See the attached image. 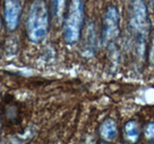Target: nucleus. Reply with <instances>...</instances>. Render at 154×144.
<instances>
[{
	"label": "nucleus",
	"mask_w": 154,
	"mask_h": 144,
	"mask_svg": "<svg viewBox=\"0 0 154 144\" xmlns=\"http://www.w3.org/2000/svg\"><path fill=\"white\" fill-rule=\"evenodd\" d=\"M26 35L31 42L38 43L47 36L50 28L49 8L45 1H34L29 6L25 23Z\"/></svg>",
	"instance_id": "1"
},
{
	"label": "nucleus",
	"mask_w": 154,
	"mask_h": 144,
	"mask_svg": "<svg viewBox=\"0 0 154 144\" xmlns=\"http://www.w3.org/2000/svg\"><path fill=\"white\" fill-rule=\"evenodd\" d=\"M2 26H3V20L1 17V14H0V33H1V30H2Z\"/></svg>",
	"instance_id": "9"
},
{
	"label": "nucleus",
	"mask_w": 154,
	"mask_h": 144,
	"mask_svg": "<svg viewBox=\"0 0 154 144\" xmlns=\"http://www.w3.org/2000/svg\"><path fill=\"white\" fill-rule=\"evenodd\" d=\"M144 134L148 139L154 138V122L148 123L146 125V129H144Z\"/></svg>",
	"instance_id": "8"
},
{
	"label": "nucleus",
	"mask_w": 154,
	"mask_h": 144,
	"mask_svg": "<svg viewBox=\"0 0 154 144\" xmlns=\"http://www.w3.org/2000/svg\"><path fill=\"white\" fill-rule=\"evenodd\" d=\"M130 22L133 31L136 34L138 43V53L143 56L144 53V46L149 31V21L147 16L146 5L143 1L131 2V16Z\"/></svg>",
	"instance_id": "3"
},
{
	"label": "nucleus",
	"mask_w": 154,
	"mask_h": 144,
	"mask_svg": "<svg viewBox=\"0 0 154 144\" xmlns=\"http://www.w3.org/2000/svg\"><path fill=\"white\" fill-rule=\"evenodd\" d=\"M4 8V22L10 32L16 31L20 21L22 5L19 1L8 0L3 4Z\"/></svg>",
	"instance_id": "5"
},
{
	"label": "nucleus",
	"mask_w": 154,
	"mask_h": 144,
	"mask_svg": "<svg viewBox=\"0 0 154 144\" xmlns=\"http://www.w3.org/2000/svg\"><path fill=\"white\" fill-rule=\"evenodd\" d=\"M0 130H1V117H0Z\"/></svg>",
	"instance_id": "10"
},
{
	"label": "nucleus",
	"mask_w": 154,
	"mask_h": 144,
	"mask_svg": "<svg viewBox=\"0 0 154 144\" xmlns=\"http://www.w3.org/2000/svg\"><path fill=\"white\" fill-rule=\"evenodd\" d=\"M102 40L108 43L114 40L119 34V13L115 5L106 8L102 22Z\"/></svg>",
	"instance_id": "4"
},
{
	"label": "nucleus",
	"mask_w": 154,
	"mask_h": 144,
	"mask_svg": "<svg viewBox=\"0 0 154 144\" xmlns=\"http://www.w3.org/2000/svg\"><path fill=\"white\" fill-rule=\"evenodd\" d=\"M100 144H108V143H106V142H102V143H100Z\"/></svg>",
	"instance_id": "11"
},
{
	"label": "nucleus",
	"mask_w": 154,
	"mask_h": 144,
	"mask_svg": "<svg viewBox=\"0 0 154 144\" xmlns=\"http://www.w3.org/2000/svg\"><path fill=\"white\" fill-rule=\"evenodd\" d=\"M101 137L107 141H112L118 136V126L113 118H106L99 128Z\"/></svg>",
	"instance_id": "6"
},
{
	"label": "nucleus",
	"mask_w": 154,
	"mask_h": 144,
	"mask_svg": "<svg viewBox=\"0 0 154 144\" xmlns=\"http://www.w3.org/2000/svg\"><path fill=\"white\" fill-rule=\"evenodd\" d=\"M85 21V4L83 1H70L67 4L63 22V38L66 43L74 44L81 38Z\"/></svg>",
	"instance_id": "2"
},
{
	"label": "nucleus",
	"mask_w": 154,
	"mask_h": 144,
	"mask_svg": "<svg viewBox=\"0 0 154 144\" xmlns=\"http://www.w3.org/2000/svg\"><path fill=\"white\" fill-rule=\"evenodd\" d=\"M124 132L126 138L131 142H136L140 136V128L139 125L134 120H130L124 126Z\"/></svg>",
	"instance_id": "7"
}]
</instances>
